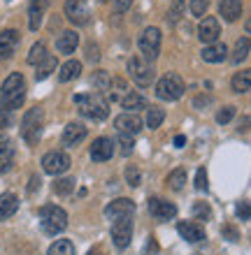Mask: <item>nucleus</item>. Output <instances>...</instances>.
Wrapping results in <instances>:
<instances>
[{
    "instance_id": "nucleus-1",
    "label": "nucleus",
    "mask_w": 251,
    "mask_h": 255,
    "mask_svg": "<svg viewBox=\"0 0 251 255\" xmlns=\"http://www.w3.org/2000/svg\"><path fill=\"white\" fill-rule=\"evenodd\" d=\"M0 100L9 112L23 107V100H26V79L21 72H12L2 81L0 86Z\"/></svg>"
},
{
    "instance_id": "nucleus-2",
    "label": "nucleus",
    "mask_w": 251,
    "mask_h": 255,
    "mask_svg": "<svg viewBox=\"0 0 251 255\" xmlns=\"http://www.w3.org/2000/svg\"><path fill=\"white\" fill-rule=\"evenodd\" d=\"M75 105L79 107V114L91 121H105L109 116V102L102 93H82L75 95Z\"/></svg>"
},
{
    "instance_id": "nucleus-3",
    "label": "nucleus",
    "mask_w": 251,
    "mask_h": 255,
    "mask_svg": "<svg viewBox=\"0 0 251 255\" xmlns=\"http://www.w3.org/2000/svg\"><path fill=\"white\" fill-rule=\"evenodd\" d=\"M40 228L47 237L61 235L63 230L68 228V211L56 204H44L40 209Z\"/></svg>"
},
{
    "instance_id": "nucleus-4",
    "label": "nucleus",
    "mask_w": 251,
    "mask_h": 255,
    "mask_svg": "<svg viewBox=\"0 0 251 255\" xmlns=\"http://www.w3.org/2000/svg\"><path fill=\"white\" fill-rule=\"evenodd\" d=\"M42 130H44V109L42 107H33L28 109L23 119H21V137L28 146H35L42 137Z\"/></svg>"
},
{
    "instance_id": "nucleus-5",
    "label": "nucleus",
    "mask_w": 251,
    "mask_h": 255,
    "mask_svg": "<svg viewBox=\"0 0 251 255\" xmlns=\"http://www.w3.org/2000/svg\"><path fill=\"white\" fill-rule=\"evenodd\" d=\"M186 91V84L177 72H168L156 81V98L165 102H177Z\"/></svg>"
},
{
    "instance_id": "nucleus-6",
    "label": "nucleus",
    "mask_w": 251,
    "mask_h": 255,
    "mask_svg": "<svg viewBox=\"0 0 251 255\" xmlns=\"http://www.w3.org/2000/svg\"><path fill=\"white\" fill-rule=\"evenodd\" d=\"M137 49H140V56L144 61L154 63L158 58V54H161V30L154 26L144 28L140 40H137Z\"/></svg>"
},
{
    "instance_id": "nucleus-7",
    "label": "nucleus",
    "mask_w": 251,
    "mask_h": 255,
    "mask_svg": "<svg viewBox=\"0 0 251 255\" xmlns=\"http://www.w3.org/2000/svg\"><path fill=\"white\" fill-rule=\"evenodd\" d=\"M128 72L130 77H133V81H135L140 88H147L154 81V63L144 61L142 56H133L128 61Z\"/></svg>"
},
{
    "instance_id": "nucleus-8",
    "label": "nucleus",
    "mask_w": 251,
    "mask_h": 255,
    "mask_svg": "<svg viewBox=\"0 0 251 255\" xmlns=\"http://www.w3.org/2000/svg\"><path fill=\"white\" fill-rule=\"evenodd\" d=\"M130 239H133V216L128 218H119V221L112 223V242L119 251L128 249Z\"/></svg>"
},
{
    "instance_id": "nucleus-9",
    "label": "nucleus",
    "mask_w": 251,
    "mask_h": 255,
    "mask_svg": "<svg viewBox=\"0 0 251 255\" xmlns=\"http://www.w3.org/2000/svg\"><path fill=\"white\" fill-rule=\"evenodd\" d=\"M42 169L51 176L63 174V172L70 169V155L63 153V151H49V153L42 158Z\"/></svg>"
},
{
    "instance_id": "nucleus-10",
    "label": "nucleus",
    "mask_w": 251,
    "mask_h": 255,
    "mask_svg": "<svg viewBox=\"0 0 251 255\" xmlns=\"http://www.w3.org/2000/svg\"><path fill=\"white\" fill-rule=\"evenodd\" d=\"M63 12L68 16L70 23H75V26H86L88 23V0H68L65 7H63Z\"/></svg>"
},
{
    "instance_id": "nucleus-11",
    "label": "nucleus",
    "mask_w": 251,
    "mask_h": 255,
    "mask_svg": "<svg viewBox=\"0 0 251 255\" xmlns=\"http://www.w3.org/2000/svg\"><path fill=\"white\" fill-rule=\"evenodd\" d=\"M135 214V202L128 200V197H119V200L109 202L105 207V218L107 221H119V218H128V216Z\"/></svg>"
},
{
    "instance_id": "nucleus-12",
    "label": "nucleus",
    "mask_w": 251,
    "mask_h": 255,
    "mask_svg": "<svg viewBox=\"0 0 251 255\" xmlns=\"http://www.w3.org/2000/svg\"><path fill=\"white\" fill-rule=\"evenodd\" d=\"M219 35H221V23L217 16H203L200 26H198V40L205 44H214L219 42Z\"/></svg>"
},
{
    "instance_id": "nucleus-13",
    "label": "nucleus",
    "mask_w": 251,
    "mask_h": 255,
    "mask_svg": "<svg viewBox=\"0 0 251 255\" xmlns=\"http://www.w3.org/2000/svg\"><path fill=\"white\" fill-rule=\"evenodd\" d=\"M114 128L119 132H126V134H133V137H135L137 132H142V119H140V114H135V112H123L121 116H116Z\"/></svg>"
},
{
    "instance_id": "nucleus-14",
    "label": "nucleus",
    "mask_w": 251,
    "mask_h": 255,
    "mask_svg": "<svg viewBox=\"0 0 251 255\" xmlns=\"http://www.w3.org/2000/svg\"><path fill=\"white\" fill-rule=\"evenodd\" d=\"M149 214L156 221H172L177 216V207L168 200H161V197H149Z\"/></svg>"
},
{
    "instance_id": "nucleus-15",
    "label": "nucleus",
    "mask_w": 251,
    "mask_h": 255,
    "mask_svg": "<svg viewBox=\"0 0 251 255\" xmlns=\"http://www.w3.org/2000/svg\"><path fill=\"white\" fill-rule=\"evenodd\" d=\"M91 160L95 162H107L112 155H114V141L109 137H98V139L91 144Z\"/></svg>"
},
{
    "instance_id": "nucleus-16",
    "label": "nucleus",
    "mask_w": 251,
    "mask_h": 255,
    "mask_svg": "<svg viewBox=\"0 0 251 255\" xmlns=\"http://www.w3.org/2000/svg\"><path fill=\"white\" fill-rule=\"evenodd\" d=\"M177 232H179L182 239H186L189 244H198V242H205V239H207L205 230L193 221H179L177 223Z\"/></svg>"
},
{
    "instance_id": "nucleus-17",
    "label": "nucleus",
    "mask_w": 251,
    "mask_h": 255,
    "mask_svg": "<svg viewBox=\"0 0 251 255\" xmlns=\"http://www.w3.org/2000/svg\"><path fill=\"white\" fill-rule=\"evenodd\" d=\"M86 126L82 123H68L63 128V134H61V144L63 146H77L79 141L86 139Z\"/></svg>"
},
{
    "instance_id": "nucleus-18",
    "label": "nucleus",
    "mask_w": 251,
    "mask_h": 255,
    "mask_svg": "<svg viewBox=\"0 0 251 255\" xmlns=\"http://www.w3.org/2000/svg\"><path fill=\"white\" fill-rule=\"evenodd\" d=\"M47 5L49 0H30V5H28V28L30 30H40L42 19L47 14Z\"/></svg>"
},
{
    "instance_id": "nucleus-19",
    "label": "nucleus",
    "mask_w": 251,
    "mask_h": 255,
    "mask_svg": "<svg viewBox=\"0 0 251 255\" xmlns=\"http://www.w3.org/2000/svg\"><path fill=\"white\" fill-rule=\"evenodd\" d=\"M14 165V144L7 134H0V174H7Z\"/></svg>"
},
{
    "instance_id": "nucleus-20",
    "label": "nucleus",
    "mask_w": 251,
    "mask_h": 255,
    "mask_svg": "<svg viewBox=\"0 0 251 255\" xmlns=\"http://www.w3.org/2000/svg\"><path fill=\"white\" fill-rule=\"evenodd\" d=\"M200 56H203L205 63H224L226 58H228V47H226L224 42H214V44H207V47L200 51Z\"/></svg>"
},
{
    "instance_id": "nucleus-21",
    "label": "nucleus",
    "mask_w": 251,
    "mask_h": 255,
    "mask_svg": "<svg viewBox=\"0 0 251 255\" xmlns=\"http://www.w3.org/2000/svg\"><path fill=\"white\" fill-rule=\"evenodd\" d=\"M16 44H19V33H16V30H12V28L2 30V33H0V61L9 58V56L14 54Z\"/></svg>"
},
{
    "instance_id": "nucleus-22",
    "label": "nucleus",
    "mask_w": 251,
    "mask_h": 255,
    "mask_svg": "<svg viewBox=\"0 0 251 255\" xmlns=\"http://www.w3.org/2000/svg\"><path fill=\"white\" fill-rule=\"evenodd\" d=\"M219 14L224 16V21L233 23L242 16V0H221L219 2Z\"/></svg>"
},
{
    "instance_id": "nucleus-23",
    "label": "nucleus",
    "mask_w": 251,
    "mask_h": 255,
    "mask_svg": "<svg viewBox=\"0 0 251 255\" xmlns=\"http://www.w3.org/2000/svg\"><path fill=\"white\" fill-rule=\"evenodd\" d=\"M79 47V35L75 30H65L61 33V37L56 40V49H58V54H75V49Z\"/></svg>"
},
{
    "instance_id": "nucleus-24",
    "label": "nucleus",
    "mask_w": 251,
    "mask_h": 255,
    "mask_svg": "<svg viewBox=\"0 0 251 255\" xmlns=\"http://www.w3.org/2000/svg\"><path fill=\"white\" fill-rule=\"evenodd\" d=\"M19 209V197L14 193H2L0 195V221L5 218H12Z\"/></svg>"
},
{
    "instance_id": "nucleus-25",
    "label": "nucleus",
    "mask_w": 251,
    "mask_h": 255,
    "mask_svg": "<svg viewBox=\"0 0 251 255\" xmlns=\"http://www.w3.org/2000/svg\"><path fill=\"white\" fill-rule=\"evenodd\" d=\"M121 107L126 109V112H140V109L147 107V98H144L142 93H135V91H130V93H126L121 98Z\"/></svg>"
},
{
    "instance_id": "nucleus-26",
    "label": "nucleus",
    "mask_w": 251,
    "mask_h": 255,
    "mask_svg": "<svg viewBox=\"0 0 251 255\" xmlns=\"http://www.w3.org/2000/svg\"><path fill=\"white\" fill-rule=\"evenodd\" d=\"M249 51H251V40L249 37H240V40L235 42V49H233V54L228 56V58H231L233 65H240V63L249 56Z\"/></svg>"
},
{
    "instance_id": "nucleus-27",
    "label": "nucleus",
    "mask_w": 251,
    "mask_h": 255,
    "mask_svg": "<svg viewBox=\"0 0 251 255\" xmlns=\"http://www.w3.org/2000/svg\"><path fill=\"white\" fill-rule=\"evenodd\" d=\"M231 88L235 93H247V91H251V67L249 70H242V72H235V77L231 79Z\"/></svg>"
},
{
    "instance_id": "nucleus-28",
    "label": "nucleus",
    "mask_w": 251,
    "mask_h": 255,
    "mask_svg": "<svg viewBox=\"0 0 251 255\" xmlns=\"http://www.w3.org/2000/svg\"><path fill=\"white\" fill-rule=\"evenodd\" d=\"M79 74H82V63L79 61H68V63H63L61 72H58V81H61V84H68V81L77 79Z\"/></svg>"
},
{
    "instance_id": "nucleus-29",
    "label": "nucleus",
    "mask_w": 251,
    "mask_h": 255,
    "mask_svg": "<svg viewBox=\"0 0 251 255\" xmlns=\"http://www.w3.org/2000/svg\"><path fill=\"white\" fill-rule=\"evenodd\" d=\"M47 47H44V42H35L33 47H30V51H28V65H40L44 58H47Z\"/></svg>"
},
{
    "instance_id": "nucleus-30",
    "label": "nucleus",
    "mask_w": 251,
    "mask_h": 255,
    "mask_svg": "<svg viewBox=\"0 0 251 255\" xmlns=\"http://www.w3.org/2000/svg\"><path fill=\"white\" fill-rule=\"evenodd\" d=\"M91 84H93L95 93H105V91L112 88V79H109V74L105 72V70H98V72L91 77Z\"/></svg>"
},
{
    "instance_id": "nucleus-31",
    "label": "nucleus",
    "mask_w": 251,
    "mask_h": 255,
    "mask_svg": "<svg viewBox=\"0 0 251 255\" xmlns=\"http://www.w3.org/2000/svg\"><path fill=\"white\" fill-rule=\"evenodd\" d=\"M47 255H77V253H75L72 242H68V239H58V242H54L51 246H49Z\"/></svg>"
},
{
    "instance_id": "nucleus-32",
    "label": "nucleus",
    "mask_w": 251,
    "mask_h": 255,
    "mask_svg": "<svg viewBox=\"0 0 251 255\" xmlns=\"http://www.w3.org/2000/svg\"><path fill=\"white\" fill-rule=\"evenodd\" d=\"M165 121V112L163 109H158V107H149L147 109V128L149 130H156V128H161V123Z\"/></svg>"
},
{
    "instance_id": "nucleus-33",
    "label": "nucleus",
    "mask_w": 251,
    "mask_h": 255,
    "mask_svg": "<svg viewBox=\"0 0 251 255\" xmlns=\"http://www.w3.org/2000/svg\"><path fill=\"white\" fill-rule=\"evenodd\" d=\"M56 70V58L54 56H47V58H44V61L40 63V65H37V72H35V79L37 81H42V79H47L49 74L54 72Z\"/></svg>"
},
{
    "instance_id": "nucleus-34",
    "label": "nucleus",
    "mask_w": 251,
    "mask_h": 255,
    "mask_svg": "<svg viewBox=\"0 0 251 255\" xmlns=\"http://www.w3.org/2000/svg\"><path fill=\"white\" fill-rule=\"evenodd\" d=\"M184 183H186V172H184V169L177 167L168 174V188L170 190H182Z\"/></svg>"
},
{
    "instance_id": "nucleus-35",
    "label": "nucleus",
    "mask_w": 251,
    "mask_h": 255,
    "mask_svg": "<svg viewBox=\"0 0 251 255\" xmlns=\"http://www.w3.org/2000/svg\"><path fill=\"white\" fill-rule=\"evenodd\" d=\"M119 148H121V155H130L133 148H135V137L126 132H119Z\"/></svg>"
},
{
    "instance_id": "nucleus-36",
    "label": "nucleus",
    "mask_w": 251,
    "mask_h": 255,
    "mask_svg": "<svg viewBox=\"0 0 251 255\" xmlns=\"http://www.w3.org/2000/svg\"><path fill=\"white\" fill-rule=\"evenodd\" d=\"M54 190L56 195H61V197H65V195H70L72 190H75V179H58V181L54 183Z\"/></svg>"
},
{
    "instance_id": "nucleus-37",
    "label": "nucleus",
    "mask_w": 251,
    "mask_h": 255,
    "mask_svg": "<svg viewBox=\"0 0 251 255\" xmlns=\"http://www.w3.org/2000/svg\"><path fill=\"white\" fill-rule=\"evenodd\" d=\"M193 216H196L198 221H210L212 218V209L207 202H196L193 204Z\"/></svg>"
},
{
    "instance_id": "nucleus-38",
    "label": "nucleus",
    "mask_w": 251,
    "mask_h": 255,
    "mask_svg": "<svg viewBox=\"0 0 251 255\" xmlns=\"http://www.w3.org/2000/svg\"><path fill=\"white\" fill-rule=\"evenodd\" d=\"M140 181H142L140 169H137L135 165H128V167H126V183H128V186H133V188H137V186H140Z\"/></svg>"
},
{
    "instance_id": "nucleus-39",
    "label": "nucleus",
    "mask_w": 251,
    "mask_h": 255,
    "mask_svg": "<svg viewBox=\"0 0 251 255\" xmlns=\"http://www.w3.org/2000/svg\"><path fill=\"white\" fill-rule=\"evenodd\" d=\"M196 190H200V193L210 190V179H207V169L205 167H200L196 172Z\"/></svg>"
},
{
    "instance_id": "nucleus-40",
    "label": "nucleus",
    "mask_w": 251,
    "mask_h": 255,
    "mask_svg": "<svg viewBox=\"0 0 251 255\" xmlns=\"http://www.w3.org/2000/svg\"><path fill=\"white\" fill-rule=\"evenodd\" d=\"M233 119H235V107H231V105L217 112V123L219 126H226V123H231Z\"/></svg>"
},
{
    "instance_id": "nucleus-41",
    "label": "nucleus",
    "mask_w": 251,
    "mask_h": 255,
    "mask_svg": "<svg viewBox=\"0 0 251 255\" xmlns=\"http://www.w3.org/2000/svg\"><path fill=\"white\" fill-rule=\"evenodd\" d=\"M210 7V0H191V14L193 16H205Z\"/></svg>"
},
{
    "instance_id": "nucleus-42",
    "label": "nucleus",
    "mask_w": 251,
    "mask_h": 255,
    "mask_svg": "<svg viewBox=\"0 0 251 255\" xmlns=\"http://www.w3.org/2000/svg\"><path fill=\"white\" fill-rule=\"evenodd\" d=\"M235 214H238L240 221H249L251 218V202H238V207H235Z\"/></svg>"
},
{
    "instance_id": "nucleus-43",
    "label": "nucleus",
    "mask_w": 251,
    "mask_h": 255,
    "mask_svg": "<svg viewBox=\"0 0 251 255\" xmlns=\"http://www.w3.org/2000/svg\"><path fill=\"white\" fill-rule=\"evenodd\" d=\"M182 9H184V0H175V2H172V7H170V12H168V21H170V23H177V19L182 16Z\"/></svg>"
},
{
    "instance_id": "nucleus-44",
    "label": "nucleus",
    "mask_w": 251,
    "mask_h": 255,
    "mask_svg": "<svg viewBox=\"0 0 251 255\" xmlns=\"http://www.w3.org/2000/svg\"><path fill=\"white\" fill-rule=\"evenodd\" d=\"M9 121H12V112L2 105V100H0V130H5V128L9 126Z\"/></svg>"
},
{
    "instance_id": "nucleus-45",
    "label": "nucleus",
    "mask_w": 251,
    "mask_h": 255,
    "mask_svg": "<svg viewBox=\"0 0 251 255\" xmlns=\"http://www.w3.org/2000/svg\"><path fill=\"white\" fill-rule=\"evenodd\" d=\"M221 235H224L228 242H238L240 239V232L233 228V225H224V228H221Z\"/></svg>"
},
{
    "instance_id": "nucleus-46",
    "label": "nucleus",
    "mask_w": 251,
    "mask_h": 255,
    "mask_svg": "<svg viewBox=\"0 0 251 255\" xmlns=\"http://www.w3.org/2000/svg\"><path fill=\"white\" fill-rule=\"evenodd\" d=\"M130 5H133V0H114V12H116V14L128 12Z\"/></svg>"
},
{
    "instance_id": "nucleus-47",
    "label": "nucleus",
    "mask_w": 251,
    "mask_h": 255,
    "mask_svg": "<svg viewBox=\"0 0 251 255\" xmlns=\"http://www.w3.org/2000/svg\"><path fill=\"white\" fill-rule=\"evenodd\" d=\"M210 102H212V98H210V95H203V98H196V100H193V107L203 109V107H207Z\"/></svg>"
},
{
    "instance_id": "nucleus-48",
    "label": "nucleus",
    "mask_w": 251,
    "mask_h": 255,
    "mask_svg": "<svg viewBox=\"0 0 251 255\" xmlns=\"http://www.w3.org/2000/svg\"><path fill=\"white\" fill-rule=\"evenodd\" d=\"M37 186H40V176H30V183H28V195L35 193V190H37Z\"/></svg>"
},
{
    "instance_id": "nucleus-49",
    "label": "nucleus",
    "mask_w": 251,
    "mask_h": 255,
    "mask_svg": "<svg viewBox=\"0 0 251 255\" xmlns=\"http://www.w3.org/2000/svg\"><path fill=\"white\" fill-rule=\"evenodd\" d=\"M98 58H100V54H98V49L93 47V44H91V47H88V61H98Z\"/></svg>"
},
{
    "instance_id": "nucleus-50",
    "label": "nucleus",
    "mask_w": 251,
    "mask_h": 255,
    "mask_svg": "<svg viewBox=\"0 0 251 255\" xmlns=\"http://www.w3.org/2000/svg\"><path fill=\"white\" fill-rule=\"evenodd\" d=\"M249 126H251V119H242V121H240V126H238V132H247V130H249Z\"/></svg>"
},
{
    "instance_id": "nucleus-51",
    "label": "nucleus",
    "mask_w": 251,
    "mask_h": 255,
    "mask_svg": "<svg viewBox=\"0 0 251 255\" xmlns=\"http://www.w3.org/2000/svg\"><path fill=\"white\" fill-rule=\"evenodd\" d=\"M184 144H186V137H184V134H177V137H175V146L182 148Z\"/></svg>"
},
{
    "instance_id": "nucleus-52",
    "label": "nucleus",
    "mask_w": 251,
    "mask_h": 255,
    "mask_svg": "<svg viewBox=\"0 0 251 255\" xmlns=\"http://www.w3.org/2000/svg\"><path fill=\"white\" fill-rule=\"evenodd\" d=\"M149 251L151 253H158V246H156V242H154V237H149Z\"/></svg>"
},
{
    "instance_id": "nucleus-53",
    "label": "nucleus",
    "mask_w": 251,
    "mask_h": 255,
    "mask_svg": "<svg viewBox=\"0 0 251 255\" xmlns=\"http://www.w3.org/2000/svg\"><path fill=\"white\" fill-rule=\"evenodd\" d=\"M245 30L251 35V16H249V19H247V23H245Z\"/></svg>"
},
{
    "instance_id": "nucleus-54",
    "label": "nucleus",
    "mask_w": 251,
    "mask_h": 255,
    "mask_svg": "<svg viewBox=\"0 0 251 255\" xmlns=\"http://www.w3.org/2000/svg\"><path fill=\"white\" fill-rule=\"evenodd\" d=\"M88 255H100V253H98V251H91V253H88Z\"/></svg>"
},
{
    "instance_id": "nucleus-55",
    "label": "nucleus",
    "mask_w": 251,
    "mask_h": 255,
    "mask_svg": "<svg viewBox=\"0 0 251 255\" xmlns=\"http://www.w3.org/2000/svg\"><path fill=\"white\" fill-rule=\"evenodd\" d=\"M102 2H105V0H102Z\"/></svg>"
}]
</instances>
